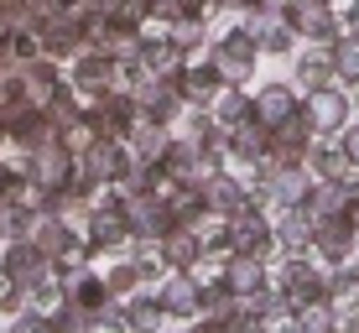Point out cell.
Here are the masks:
<instances>
[{"label": "cell", "mask_w": 359, "mask_h": 333, "mask_svg": "<svg viewBox=\"0 0 359 333\" xmlns=\"http://www.w3.org/2000/svg\"><path fill=\"white\" fill-rule=\"evenodd\" d=\"M229 245H234L240 255H266L271 245H276V234H271L266 214L255 208V198H245V203L229 214Z\"/></svg>", "instance_id": "obj_3"}, {"label": "cell", "mask_w": 359, "mask_h": 333, "mask_svg": "<svg viewBox=\"0 0 359 333\" xmlns=\"http://www.w3.org/2000/svg\"><path fill=\"white\" fill-rule=\"evenodd\" d=\"M307 120H313V130L318 135H339L344 125H349V115H354V104H349V94L339 89V83H328V89H307Z\"/></svg>", "instance_id": "obj_5"}, {"label": "cell", "mask_w": 359, "mask_h": 333, "mask_svg": "<svg viewBox=\"0 0 359 333\" xmlns=\"http://www.w3.org/2000/svg\"><path fill=\"white\" fill-rule=\"evenodd\" d=\"M135 281H141V271H135V266H115V271H109V292H120V297H126Z\"/></svg>", "instance_id": "obj_33"}, {"label": "cell", "mask_w": 359, "mask_h": 333, "mask_svg": "<svg viewBox=\"0 0 359 333\" xmlns=\"http://www.w3.org/2000/svg\"><path fill=\"white\" fill-rule=\"evenodd\" d=\"M83 318H89V313H83L79 302L57 307V313H53V333H83Z\"/></svg>", "instance_id": "obj_31"}, {"label": "cell", "mask_w": 359, "mask_h": 333, "mask_svg": "<svg viewBox=\"0 0 359 333\" xmlns=\"http://www.w3.org/2000/svg\"><path fill=\"white\" fill-rule=\"evenodd\" d=\"M313 250H318V261H328V266H344V261H349V255L359 250V229L349 224V214L313 219Z\"/></svg>", "instance_id": "obj_4"}, {"label": "cell", "mask_w": 359, "mask_h": 333, "mask_svg": "<svg viewBox=\"0 0 359 333\" xmlns=\"http://www.w3.org/2000/svg\"><path fill=\"white\" fill-rule=\"evenodd\" d=\"M162 292H167V297H162V307H167V313H177V318H193V313H203V302H198V287H193L188 276H172Z\"/></svg>", "instance_id": "obj_24"}, {"label": "cell", "mask_w": 359, "mask_h": 333, "mask_svg": "<svg viewBox=\"0 0 359 333\" xmlns=\"http://www.w3.org/2000/svg\"><path fill=\"white\" fill-rule=\"evenodd\" d=\"M203 203H208V208H214V214H219V219H229V214H234V208H240V203H245V188H240V182H234V177H229V172H214V177H208V182H203Z\"/></svg>", "instance_id": "obj_18"}, {"label": "cell", "mask_w": 359, "mask_h": 333, "mask_svg": "<svg viewBox=\"0 0 359 333\" xmlns=\"http://www.w3.org/2000/svg\"><path fill=\"white\" fill-rule=\"evenodd\" d=\"M339 328V313H333V302H302L297 307V333H333Z\"/></svg>", "instance_id": "obj_25"}, {"label": "cell", "mask_w": 359, "mask_h": 333, "mask_svg": "<svg viewBox=\"0 0 359 333\" xmlns=\"http://www.w3.org/2000/svg\"><path fill=\"white\" fill-rule=\"evenodd\" d=\"M214 120H219L224 130H234L240 120H250V100H245L234 83H224V94H219V115H214Z\"/></svg>", "instance_id": "obj_29"}, {"label": "cell", "mask_w": 359, "mask_h": 333, "mask_svg": "<svg viewBox=\"0 0 359 333\" xmlns=\"http://www.w3.org/2000/svg\"><path fill=\"white\" fill-rule=\"evenodd\" d=\"M68 302H79L83 313H104V302H109V281H94V276L68 281Z\"/></svg>", "instance_id": "obj_27"}, {"label": "cell", "mask_w": 359, "mask_h": 333, "mask_svg": "<svg viewBox=\"0 0 359 333\" xmlns=\"http://www.w3.org/2000/svg\"><path fill=\"white\" fill-rule=\"evenodd\" d=\"M0 141H6V120H0Z\"/></svg>", "instance_id": "obj_39"}, {"label": "cell", "mask_w": 359, "mask_h": 333, "mask_svg": "<svg viewBox=\"0 0 359 333\" xmlns=\"http://www.w3.org/2000/svg\"><path fill=\"white\" fill-rule=\"evenodd\" d=\"M162 297H141V302H130L126 307V323L130 328H141V333H151V328H162Z\"/></svg>", "instance_id": "obj_30"}, {"label": "cell", "mask_w": 359, "mask_h": 333, "mask_svg": "<svg viewBox=\"0 0 359 333\" xmlns=\"http://www.w3.org/2000/svg\"><path fill=\"white\" fill-rule=\"evenodd\" d=\"M83 167H89V177L94 182H120L130 172V162H135V151L126 141H104V135H94L89 146H83V156H79Z\"/></svg>", "instance_id": "obj_6"}, {"label": "cell", "mask_w": 359, "mask_h": 333, "mask_svg": "<svg viewBox=\"0 0 359 333\" xmlns=\"http://www.w3.org/2000/svg\"><path fill=\"white\" fill-rule=\"evenodd\" d=\"M135 120H141V109H135L130 94H99V104L89 109V135H104V141H130Z\"/></svg>", "instance_id": "obj_2"}, {"label": "cell", "mask_w": 359, "mask_h": 333, "mask_svg": "<svg viewBox=\"0 0 359 333\" xmlns=\"http://www.w3.org/2000/svg\"><path fill=\"white\" fill-rule=\"evenodd\" d=\"M333 73L339 83H359V32H344L333 42Z\"/></svg>", "instance_id": "obj_26"}, {"label": "cell", "mask_w": 359, "mask_h": 333, "mask_svg": "<svg viewBox=\"0 0 359 333\" xmlns=\"http://www.w3.org/2000/svg\"><path fill=\"white\" fill-rule=\"evenodd\" d=\"M297 83H302V89H328V83H339V73H333V42H318L313 53L297 63Z\"/></svg>", "instance_id": "obj_17"}, {"label": "cell", "mask_w": 359, "mask_h": 333, "mask_svg": "<svg viewBox=\"0 0 359 333\" xmlns=\"http://www.w3.org/2000/svg\"><path fill=\"white\" fill-rule=\"evenodd\" d=\"M27 292H32V307H53L57 297H63V292H57V287H53V281H32V287H27Z\"/></svg>", "instance_id": "obj_34"}, {"label": "cell", "mask_w": 359, "mask_h": 333, "mask_svg": "<svg viewBox=\"0 0 359 333\" xmlns=\"http://www.w3.org/2000/svg\"><path fill=\"white\" fill-rule=\"evenodd\" d=\"M73 83L83 94H109L115 89V57L109 53H79L73 57Z\"/></svg>", "instance_id": "obj_13"}, {"label": "cell", "mask_w": 359, "mask_h": 333, "mask_svg": "<svg viewBox=\"0 0 359 333\" xmlns=\"http://www.w3.org/2000/svg\"><path fill=\"white\" fill-rule=\"evenodd\" d=\"M281 16H287L292 32L307 36V42H339L344 36V16L333 11V0H287Z\"/></svg>", "instance_id": "obj_1"}, {"label": "cell", "mask_w": 359, "mask_h": 333, "mask_svg": "<svg viewBox=\"0 0 359 333\" xmlns=\"http://www.w3.org/2000/svg\"><path fill=\"white\" fill-rule=\"evenodd\" d=\"M126 224H130V234L135 240H162L167 229H177L172 224V208L156 198V193H141V198H126Z\"/></svg>", "instance_id": "obj_7"}, {"label": "cell", "mask_w": 359, "mask_h": 333, "mask_svg": "<svg viewBox=\"0 0 359 333\" xmlns=\"http://www.w3.org/2000/svg\"><path fill=\"white\" fill-rule=\"evenodd\" d=\"M344 32H359V0H349V6H344Z\"/></svg>", "instance_id": "obj_35"}, {"label": "cell", "mask_w": 359, "mask_h": 333, "mask_svg": "<svg viewBox=\"0 0 359 333\" xmlns=\"http://www.w3.org/2000/svg\"><path fill=\"white\" fill-rule=\"evenodd\" d=\"M307 214L313 219H333V214H349V182L333 177V182H313V193H307Z\"/></svg>", "instance_id": "obj_15"}, {"label": "cell", "mask_w": 359, "mask_h": 333, "mask_svg": "<svg viewBox=\"0 0 359 333\" xmlns=\"http://www.w3.org/2000/svg\"><path fill=\"white\" fill-rule=\"evenodd\" d=\"M276 245H281V255H307L313 250V214L307 208H287V219L276 229Z\"/></svg>", "instance_id": "obj_16"}, {"label": "cell", "mask_w": 359, "mask_h": 333, "mask_svg": "<svg viewBox=\"0 0 359 333\" xmlns=\"http://www.w3.org/2000/svg\"><path fill=\"white\" fill-rule=\"evenodd\" d=\"M11 333H53V318L47 313H16V328Z\"/></svg>", "instance_id": "obj_32"}, {"label": "cell", "mask_w": 359, "mask_h": 333, "mask_svg": "<svg viewBox=\"0 0 359 333\" xmlns=\"http://www.w3.org/2000/svg\"><path fill=\"white\" fill-rule=\"evenodd\" d=\"M130 151L141 156V162H162V151H167L162 120H151V115H141V120H135V130H130Z\"/></svg>", "instance_id": "obj_20"}, {"label": "cell", "mask_w": 359, "mask_h": 333, "mask_svg": "<svg viewBox=\"0 0 359 333\" xmlns=\"http://www.w3.org/2000/svg\"><path fill=\"white\" fill-rule=\"evenodd\" d=\"M162 261L172 266V271H193V261H198V234H188V229H167L162 234Z\"/></svg>", "instance_id": "obj_21"}, {"label": "cell", "mask_w": 359, "mask_h": 333, "mask_svg": "<svg viewBox=\"0 0 359 333\" xmlns=\"http://www.w3.org/2000/svg\"><path fill=\"white\" fill-rule=\"evenodd\" d=\"M21 177V172H11V167H0V198H6V193H11V182H16Z\"/></svg>", "instance_id": "obj_37"}, {"label": "cell", "mask_w": 359, "mask_h": 333, "mask_svg": "<svg viewBox=\"0 0 359 333\" xmlns=\"http://www.w3.org/2000/svg\"><path fill=\"white\" fill-rule=\"evenodd\" d=\"M0 287H6V276H0Z\"/></svg>", "instance_id": "obj_40"}, {"label": "cell", "mask_w": 359, "mask_h": 333, "mask_svg": "<svg viewBox=\"0 0 359 333\" xmlns=\"http://www.w3.org/2000/svg\"><path fill=\"white\" fill-rule=\"evenodd\" d=\"M57 89H63V83H57V68H53V57H47V53H42V57H32V68H27V94H32L36 104H47Z\"/></svg>", "instance_id": "obj_23"}, {"label": "cell", "mask_w": 359, "mask_h": 333, "mask_svg": "<svg viewBox=\"0 0 359 333\" xmlns=\"http://www.w3.org/2000/svg\"><path fill=\"white\" fill-rule=\"evenodd\" d=\"M167 208H172V224L188 229V224H198V214H203L208 203H203V193H198V188H188V182H182V193H172Z\"/></svg>", "instance_id": "obj_28"}, {"label": "cell", "mask_w": 359, "mask_h": 333, "mask_svg": "<svg viewBox=\"0 0 359 333\" xmlns=\"http://www.w3.org/2000/svg\"><path fill=\"white\" fill-rule=\"evenodd\" d=\"M292 109H302V100H297V94L287 89V83H266V89L250 100V120H261L266 130H276L281 120L292 115Z\"/></svg>", "instance_id": "obj_12"}, {"label": "cell", "mask_w": 359, "mask_h": 333, "mask_svg": "<svg viewBox=\"0 0 359 333\" xmlns=\"http://www.w3.org/2000/svg\"><path fill=\"white\" fill-rule=\"evenodd\" d=\"M261 333H297V323H292V328H261Z\"/></svg>", "instance_id": "obj_38"}, {"label": "cell", "mask_w": 359, "mask_h": 333, "mask_svg": "<svg viewBox=\"0 0 359 333\" xmlns=\"http://www.w3.org/2000/svg\"><path fill=\"white\" fill-rule=\"evenodd\" d=\"M141 63L156 73V79H167V83H177V73L188 68L182 63V42H146L141 47Z\"/></svg>", "instance_id": "obj_19"}, {"label": "cell", "mask_w": 359, "mask_h": 333, "mask_svg": "<svg viewBox=\"0 0 359 333\" xmlns=\"http://www.w3.org/2000/svg\"><path fill=\"white\" fill-rule=\"evenodd\" d=\"M224 281H229L234 297H245V302L261 297V292L271 287V281H266V266H261V255H240V250H234L229 261H224Z\"/></svg>", "instance_id": "obj_11"}, {"label": "cell", "mask_w": 359, "mask_h": 333, "mask_svg": "<svg viewBox=\"0 0 359 333\" xmlns=\"http://www.w3.org/2000/svg\"><path fill=\"white\" fill-rule=\"evenodd\" d=\"M47 266H53V261H47L32 240H16V245L6 250V261H0V276H6L11 287H32V281H42Z\"/></svg>", "instance_id": "obj_9"}, {"label": "cell", "mask_w": 359, "mask_h": 333, "mask_svg": "<svg viewBox=\"0 0 359 333\" xmlns=\"http://www.w3.org/2000/svg\"><path fill=\"white\" fill-rule=\"evenodd\" d=\"M32 245L47 255V261H63V255L73 250V234L57 224V219H47V224H32Z\"/></svg>", "instance_id": "obj_22"}, {"label": "cell", "mask_w": 359, "mask_h": 333, "mask_svg": "<svg viewBox=\"0 0 359 333\" xmlns=\"http://www.w3.org/2000/svg\"><path fill=\"white\" fill-rule=\"evenodd\" d=\"M0 100H6V94H0Z\"/></svg>", "instance_id": "obj_41"}, {"label": "cell", "mask_w": 359, "mask_h": 333, "mask_svg": "<svg viewBox=\"0 0 359 333\" xmlns=\"http://www.w3.org/2000/svg\"><path fill=\"white\" fill-rule=\"evenodd\" d=\"M89 240H94V250H109V245L130 240V224H126V198H115V203L94 208V219H89Z\"/></svg>", "instance_id": "obj_14"}, {"label": "cell", "mask_w": 359, "mask_h": 333, "mask_svg": "<svg viewBox=\"0 0 359 333\" xmlns=\"http://www.w3.org/2000/svg\"><path fill=\"white\" fill-rule=\"evenodd\" d=\"M255 53H261L255 32H250V27H240V32H229V36H224V47H219L214 63L224 68V79H229V83H245V79L255 73Z\"/></svg>", "instance_id": "obj_8"}, {"label": "cell", "mask_w": 359, "mask_h": 333, "mask_svg": "<svg viewBox=\"0 0 359 333\" xmlns=\"http://www.w3.org/2000/svg\"><path fill=\"white\" fill-rule=\"evenodd\" d=\"M193 333H224V318H203V323H198Z\"/></svg>", "instance_id": "obj_36"}, {"label": "cell", "mask_w": 359, "mask_h": 333, "mask_svg": "<svg viewBox=\"0 0 359 333\" xmlns=\"http://www.w3.org/2000/svg\"><path fill=\"white\" fill-rule=\"evenodd\" d=\"M177 94L188 104L219 100V94H224V68H219V63H188V68L177 73Z\"/></svg>", "instance_id": "obj_10"}]
</instances>
